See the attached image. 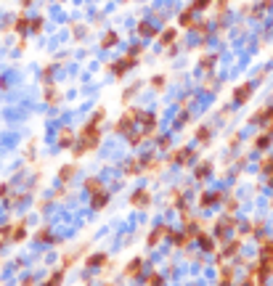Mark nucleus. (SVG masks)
<instances>
[{
	"instance_id": "nucleus-45",
	"label": "nucleus",
	"mask_w": 273,
	"mask_h": 286,
	"mask_svg": "<svg viewBox=\"0 0 273 286\" xmlns=\"http://www.w3.org/2000/svg\"><path fill=\"white\" fill-rule=\"evenodd\" d=\"M215 3H220V0H215ZM223 3H228V0H223Z\"/></svg>"
},
{
	"instance_id": "nucleus-14",
	"label": "nucleus",
	"mask_w": 273,
	"mask_h": 286,
	"mask_svg": "<svg viewBox=\"0 0 273 286\" xmlns=\"http://www.w3.org/2000/svg\"><path fill=\"white\" fill-rule=\"evenodd\" d=\"M252 90H255V85H252V82H244L242 88H236V93H233V103H247L249 101V95H252Z\"/></svg>"
},
{
	"instance_id": "nucleus-32",
	"label": "nucleus",
	"mask_w": 273,
	"mask_h": 286,
	"mask_svg": "<svg viewBox=\"0 0 273 286\" xmlns=\"http://www.w3.org/2000/svg\"><path fill=\"white\" fill-rule=\"evenodd\" d=\"M144 141H146V133H144V130H135V133L127 135V143H130V146H141Z\"/></svg>"
},
{
	"instance_id": "nucleus-35",
	"label": "nucleus",
	"mask_w": 273,
	"mask_h": 286,
	"mask_svg": "<svg viewBox=\"0 0 273 286\" xmlns=\"http://www.w3.org/2000/svg\"><path fill=\"white\" fill-rule=\"evenodd\" d=\"M191 32H197V35H207V32H210V22H207V19H204V22H197L191 27Z\"/></svg>"
},
{
	"instance_id": "nucleus-19",
	"label": "nucleus",
	"mask_w": 273,
	"mask_h": 286,
	"mask_svg": "<svg viewBox=\"0 0 273 286\" xmlns=\"http://www.w3.org/2000/svg\"><path fill=\"white\" fill-rule=\"evenodd\" d=\"M215 64H218V56H212V53L201 56V61H199V72H204V74H212Z\"/></svg>"
},
{
	"instance_id": "nucleus-13",
	"label": "nucleus",
	"mask_w": 273,
	"mask_h": 286,
	"mask_svg": "<svg viewBox=\"0 0 273 286\" xmlns=\"http://www.w3.org/2000/svg\"><path fill=\"white\" fill-rule=\"evenodd\" d=\"M144 265H146L144 260H141V257H135L133 262H130L125 270H122V276H125V278H141V273H144Z\"/></svg>"
},
{
	"instance_id": "nucleus-16",
	"label": "nucleus",
	"mask_w": 273,
	"mask_h": 286,
	"mask_svg": "<svg viewBox=\"0 0 273 286\" xmlns=\"http://www.w3.org/2000/svg\"><path fill=\"white\" fill-rule=\"evenodd\" d=\"M27 238V220L14 223V233H11V244H22Z\"/></svg>"
},
{
	"instance_id": "nucleus-43",
	"label": "nucleus",
	"mask_w": 273,
	"mask_h": 286,
	"mask_svg": "<svg viewBox=\"0 0 273 286\" xmlns=\"http://www.w3.org/2000/svg\"><path fill=\"white\" fill-rule=\"evenodd\" d=\"M8 188H11L8 183H3V186H0V199H3V196H5V193H8Z\"/></svg>"
},
{
	"instance_id": "nucleus-42",
	"label": "nucleus",
	"mask_w": 273,
	"mask_h": 286,
	"mask_svg": "<svg viewBox=\"0 0 273 286\" xmlns=\"http://www.w3.org/2000/svg\"><path fill=\"white\" fill-rule=\"evenodd\" d=\"M159 148H170V138H167V135L165 138H159Z\"/></svg>"
},
{
	"instance_id": "nucleus-1",
	"label": "nucleus",
	"mask_w": 273,
	"mask_h": 286,
	"mask_svg": "<svg viewBox=\"0 0 273 286\" xmlns=\"http://www.w3.org/2000/svg\"><path fill=\"white\" fill-rule=\"evenodd\" d=\"M106 119V112L103 109H99L93 117H90V122H85L80 130V143L77 146H72V154H74V159H82L88 151H96V148L101 146V122Z\"/></svg>"
},
{
	"instance_id": "nucleus-22",
	"label": "nucleus",
	"mask_w": 273,
	"mask_h": 286,
	"mask_svg": "<svg viewBox=\"0 0 273 286\" xmlns=\"http://www.w3.org/2000/svg\"><path fill=\"white\" fill-rule=\"evenodd\" d=\"M178 22H180V27L183 29H191L194 24H197V19H194V11L191 8H186V11H180V16H178Z\"/></svg>"
},
{
	"instance_id": "nucleus-41",
	"label": "nucleus",
	"mask_w": 273,
	"mask_h": 286,
	"mask_svg": "<svg viewBox=\"0 0 273 286\" xmlns=\"http://www.w3.org/2000/svg\"><path fill=\"white\" fill-rule=\"evenodd\" d=\"M225 210H228V212H236V210H239V201H228V204H225Z\"/></svg>"
},
{
	"instance_id": "nucleus-27",
	"label": "nucleus",
	"mask_w": 273,
	"mask_h": 286,
	"mask_svg": "<svg viewBox=\"0 0 273 286\" xmlns=\"http://www.w3.org/2000/svg\"><path fill=\"white\" fill-rule=\"evenodd\" d=\"M212 3H215V0H191V3H188V8H191L194 14H199V11L212 8Z\"/></svg>"
},
{
	"instance_id": "nucleus-6",
	"label": "nucleus",
	"mask_w": 273,
	"mask_h": 286,
	"mask_svg": "<svg viewBox=\"0 0 273 286\" xmlns=\"http://www.w3.org/2000/svg\"><path fill=\"white\" fill-rule=\"evenodd\" d=\"M236 225H239V220H231L228 214H225V217H220V223H215V238H218V241H225L228 231H233Z\"/></svg>"
},
{
	"instance_id": "nucleus-25",
	"label": "nucleus",
	"mask_w": 273,
	"mask_h": 286,
	"mask_svg": "<svg viewBox=\"0 0 273 286\" xmlns=\"http://www.w3.org/2000/svg\"><path fill=\"white\" fill-rule=\"evenodd\" d=\"M35 241L37 244H53L56 238H53V233H50V228H40L35 233Z\"/></svg>"
},
{
	"instance_id": "nucleus-8",
	"label": "nucleus",
	"mask_w": 273,
	"mask_h": 286,
	"mask_svg": "<svg viewBox=\"0 0 273 286\" xmlns=\"http://www.w3.org/2000/svg\"><path fill=\"white\" fill-rule=\"evenodd\" d=\"M144 167H146V157H133L122 167V172H125V178H135V175L144 172Z\"/></svg>"
},
{
	"instance_id": "nucleus-7",
	"label": "nucleus",
	"mask_w": 273,
	"mask_h": 286,
	"mask_svg": "<svg viewBox=\"0 0 273 286\" xmlns=\"http://www.w3.org/2000/svg\"><path fill=\"white\" fill-rule=\"evenodd\" d=\"M151 204V191L149 188H138V191H133V196H130V207H135V210H144V207Z\"/></svg>"
},
{
	"instance_id": "nucleus-39",
	"label": "nucleus",
	"mask_w": 273,
	"mask_h": 286,
	"mask_svg": "<svg viewBox=\"0 0 273 286\" xmlns=\"http://www.w3.org/2000/svg\"><path fill=\"white\" fill-rule=\"evenodd\" d=\"M144 281H146V284H162V281H165V278H162L159 273H149V276L144 278Z\"/></svg>"
},
{
	"instance_id": "nucleus-18",
	"label": "nucleus",
	"mask_w": 273,
	"mask_h": 286,
	"mask_svg": "<svg viewBox=\"0 0 273 286\" xmlns=\"http://www.w3.org/2000/svg\"><path fill=\"white\" fill-rule=\"evenodd\" d=\"M109 262V255L106 252H99V255H90L85 257V268H101V265Z\"/></svg>"
},
{
	"instance_id": "nucleus-3",
	"label": "nucleus",
	"mask_w": 273,
	"mask_h": 286,
	"mask_svg": "<svg viewBox=\"0 0 273 286\" xmlns=\"http://www.w3.org/2000/svg\"><path fill=\"white\" fill-rule=\"evenodd\" d=\"M138 117H141V109H127V112L120 117V122L114 125V133L117 135H127L130 130L138 125Z\"/></svg>"
},
{
	"instance_id": "nucleus-4",
	"label": "nucleus",
	"mask_w": 273,
	"mask_h": 286,
	"mask_svg": "<svg viewBox=\"0 0 273 286\" xmlns=\"http://www.w3.org/2000/svg\"><path fill=\"white\" fill-rule=\"evenodd\" d=\"M194 157H197V151L194 148H178L175 154H170L167 157V165H180V167H186V165H191Z\"/></svg>"
},
{
	"instance_id": "nucleus-12",
	"label": "nucleus",
	"mask_w": 273,
	"mask_h": 286,
	"mask_svg": "<svg viewBox=\"0 0 273 286\" xmlns=\"http://www.w3.org/2000/svg\"><path fill=\"white\" fill-rule=\"evenodd\" d=\"M197 241H199V246H201L204 252H218V238H215V236H210V233L199 231Z\"/></svg>"
},
{
	"instance_id": "nucleus-15",
	"label": "nucleus",
	"mask_w": 273,
	"mask_h": 286,
	"mask_svg": "<svg viewBox=\"0 0 273 286\" xmlns=\"http://www.w3.org/2000/svg\"><path fill=\"white\" fill-rule=\"evenodd\" d=\"M74 141H77V135H74L69 127L58 130V146H61V148H72V146H74Z\"/></svg>"
},
{
	"instance_id": "nucleus-21",
	"label": "nucleus",
	"mask_w": 273,
	"mask_h": 286,
	"mask_svg": "<svg viewBox=\"0 0 273 286\" xmlns=\"http://www.w3.org/2000/svg\"><path fill=\"white\" fill-rule=\"evenodd\" d=\"M29 22H32V19H27V16H24V11H22V14L14 19V32H19V35L29 32Z\"/></svg>"
},
{
	"instance_id": "nucleus-9",
	"label": "nucleus",
	"mask_w": 273,
	"mask_h": 286,
	"mask_svg": "<svg viewBox=\"0 0 273 286\" xmlns=\"http://www.w3.org/2000/svg\"><path fill=\"white\" fill-rule=\"evenodd\" d=\"M109 199H112V196H109V191H103V188H101V191H96V193H90V210L101 212L103 207L109 204Z\"/></svg>"
},
{
	"instance_id": "nucleus-30",
	"label": "nucleus",
	"mask_w": 273,
	"mask_h": 286,
	"mask_svg": "<svg viewBox=\"0 0 273 286\" xmlns=\"http://www.w3.org/2000/svg\"><path fill=\"white\" fill-rule=\"evenodd\" d=\"M101 188H103V180L101 178H88L85 180V191L88 193H96V191H101Z\"/></svg>"
},
{
	"instance_id": "nucleus-38",
	"label": "nucleus",
	"mask_w": 273,
	"mask_h": 286,
	"mask_svg": "<svg viewBox=\"0 0 273 286\" xmlns=\"http://www.w3.org/2000/svg\"><path fill=\"white\" fill-rule=\"evenodd\" d=\"M210 133H212L210 127H199V130H197V141H199V143H207V141H210Z\"/></svg>"
},
{
	"instance_id": "nucleus-40",
	"label": "nucleus",
	"mask_w": 273,
	"mask_h": 286,
	"mask_svg": "<svg viewBox=\"0 0 273 286\" xmlns=\"http://www.w3.org/2000/svg\"><path fill=\"white\" fill-rule=\"evenodd\" d=\"M53 80V67H45L43 69V82H50Z\"/></svg>"
},
{
	"instance_id": "nucleus-31",
	"label": "nucleus",
	"mask_w": 273,
	"mask_h": 286,
	"mask_svg": "<svg viewBox=\"0 0 273 286\" xmlns=\"http://www.w3.org/2000/svg\"><path fill=\"white\" fill-rule=\"evenodd\" d=\"M43 27H45V19L43 16H35L29 22V32H32V35H43Z\"/></svg>"
},
{
	"instance_id": "nucleus-11",
	"label": "nucleus",
	"mask_w": 273,
	"mask_h": 286,
	"mask_svg": "<svg viewBox=\"0 0 273 286\" xmlns=\"http://www.w3.org/2000/svg\"><path fill=\"white\" fill-rule=\"evenodd\" d=\"M223 201V193L220 191H207V193H201V199H199V207L201 210H210V207H215Z\"/></svg>"
},
{
	"instance_id": "nucleus-17",
	"label": "nucleus",
	"mask_w": 273,
	"mask_h": 286,
	"mask_svg": "<svg viewBox=\"0 0 273 286\" xmlns=\"http://www.w3.org/2000/svg\"><path fill=\"white\" fill-rule=\"evenodd\" d=\"M210 175H212V162H201V165H197V170H194V178H197L199 183H204Z\"/></svg>"
},
{
	"instance_id": "nucleus-28",
	"label": "nucleus",
	"mask_w": 273,
	"mask_h": 286,
	"mask_svg": "<svg viewBox=\"0 0 273 286\" xmlns=\"http://www.w3.org/2000/svg\"><path fill=\"white\" fill-rule=\"evenodd\" d=\"M175 37H178V29H165V32H159L157 40H159L162 45H173V43H175Z\"/></svg>"
},
{
	"instance_id": "nucleus-24",
	"label": "nucleus",
	"mask_w": 273,
	"mask_h": 286,
	"mask_svg": "<svg viewBox=\"0 0 273 286\" xmlns=\"http://www.w3.org/2000/svg\"><path fill=\"white\" fill-rule=\"evenodd\" d=\"M74 175H77V165H64L61 170H58V180H61V183H69Z\"/></svg>"
},
{
	"instance_id": "nucleus-33",
	"label": "nucleus",
	"mask_w": 273,
	"mask_h": 286,
	"mask_svg": "<svg viewBox=\"0 0 273 286\" xmlns=\"http://www.w3.org/2000/svg\"><path fill=\"white\" fill-rule=\"evenodd\" d=\"M165 82H167V77L165 74H157V77H151V80H149V85L157 90V93H162V90H165Z\"/></svg>"
},
{
	"instance_id": "nucleus-5",
	"label": "nucleus",
	"mask_w": 273,
	"mask_h": 286,
	"mask_svg": "<svg viewBox=\"0 0 273 286\" xmlns=\"http://www.w3.org/2000/svg\"><path fill=\"white\" fill-rule=\"evenodd\" d=\"M170 231H173V228H170L167 223H159L157 228L149 233L146 244H149V246H159V244H162V238H170Z\"/></svg>"
},
{
	"instance_id": "nucleus-10",
	"label": "nucleus",
	"mask_w": 273,
	"mask_h": 286,
	"mask_svg": "<svg viewBox=\"0 0 273 286\" xmlns=\"http://www.w3.org/2000/svg\"><path fill=\"white\" fill-rule=\"evenodd\" d=\"M135 32H138V37H149V40H157V37H159V29L154 27L151 22H146V19H144V22H138Z\"/></svg>"
},
{
	"instance_id": "nucleus-37",
	"label": "nucleus",
	"mask_w": 273,
	"mask_h": 286,
	"mask_svg": "<svg viewBox=\"0 0 273 286\" xmlns=\"http://www.w3.org/2000/svg\"><path fill=\"white\" fill-rule=\"evenodd\" d=\"M141 85H144V82H135V85H130V90H125V95H122V101L127 103V101H130V98H133V95L141 90Z\"/></svg>"
},
{
	"instance_id": "nucleus-2",
	"label": "nucleus",
	"mask_w": 273,
	"mask_h": 286,
	"mask_svg": "<svg viewBox=\"0 0 273 286\" xmlns=\"http://www.w3.org/2000/svg\"><path fill=\"white\" fill-rule=\"evenodd\" d=\"M138 61H141V56H135L133 50H127V53H122L114 64H109V72H112L114 77H125L127 72H133L138 67Z\"/></svg>"
},
{
	"instance_id": "nucleus-23",
	"label": "nucleus",
	"mask_w": 273,
	"mask_h": 286,
	"mask_svg": "<svg viewBox=\"0 0 273 286\" xmlns=\"http://www.w3.org/2000/svg\"><path fill=\"white\" fill-rule=\"evenodd\" d=\"M117 43H120V35H117V32H114V29H109V32H106V35H103V37H101V48H103V50H109V48H114V45H117Z\"/></svg>"
},
{
	"instance_id": "nucleus-44",
	"label": "nucleus",
	"mask_w": 273,
	"mask_h": 286,
	"mask_svg": "<svg viewBox=\"0 0 273 286\" xmlns=\"http://www.w3.org/2000/svg\"><path fill=\"white\" fill-rule=\"evenodd\" d=\"M32 3H35V0H22V11H27L29 5H32Z\"/></svg>"
},
{
	"instance_id": "nucleus-26",
	"label": "nucleus",
	"mask_w": 273,
	"mask_h": 286,
	"mask_svg": "<svg viewBox=\"0 0 273 286\" xmlns=\"http://www.w3.org/2000/svg\"><path fill=\"white\" fill-rule=\"evenodd\" d=\"M271 141H273V135H271V133H263V135H260V138H255V141H252V146H255L257 151H265V148L271 146Z\"/></svg>"
},
{
	"instance_id": "nucleus-20",
	"label": "nucleus",
	"mask_w": 273,
	"mask_h": 286,
	"mask_svg": "<svg viewBox=\"0 0 273 286\" xmlns=\"http://www.w3.org/2000/svg\"><path fill=\"white\" fill-rule=\"evenodd\" d=\"M43 98H45V103L48 106H56L58 101H61V95H58V90H56V85H50L48 82V88H45V93H43Z\"/></svg>"
},
{
	"instance_id": "nucleus-36",
	"label": "nucleus",
	"mask_w": 273,
	"mask_h": 286,
	"mask_svg": "<svg viewBox=\"0 0 273 286\" xmlns=\"http://www.w3.org/2000/svg\"><path fill=\"white\" fill-rule=\"evenodd\" d=\"M220 270H223V273H220V284H228V281H233V268H228V265H223Z\"/></svg>"
},
{
	"instance_id": "nucleus-34",
	"label": "nucleus",
	"mask_w": 273,
	"mask_h": 286,
	"mask_svg": "<svg viewBox=\"0 0 273 286\" xmlns=\"http://www.w3.org/2000/svg\"><path fill=\"white\" fill-rule=\"evenodd\" d=\"M64 273H67V270H64V268L53 270V273H50L48 278H45V284H50V286H53V284H58V281H61V278H64Z\"/></svg>"
},
{
	"instance_id": "nucleus-29",
	"label": "nucleus",
	"mask_w": 273,
	"mask_h": 286,
	"mask_svg": "<svg viewBox=\"0 0 273 286\" xmlns=\"http://www.w3.org/2000/svg\"><path fill=\"white\" fill-rule=\"evenodd\" d=\"M11 233H14V223L0 225V244H11Z\"/></svg>"
}]
</instances>
